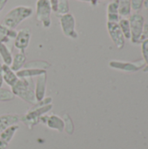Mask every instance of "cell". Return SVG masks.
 Wrapping results in <instances>:
<instances>
[{"label": "cell", "mask_w": 148, "mask_h": 149, "mask_svg": "<svg viewBox=\"0 0 148 149\" xmlns=\"http://www.w3.org/2000/svg\"><path fill=\"white\" fill-rule=\"evenodd\" d=\"M51 97H45L43 100L38 101L31 109H30L20 120L29 128L32 129L34 126L40 122L42 116L45 115L52 109Z\"/></svg>", "instance_id": "cell-1"}, {"label": "cell", "mask_w": 148, "mask_h": 149, "mask_svg": "<svg viewBox=\"0 0 148 149\" xmlns=\"http://www.w3.org/2000/svg\"><path fill=\"white\" fill-rule=\"evenodd\" d=\"M14 96L23 100L24 102L34 106L37 103L35 96V84L32 79H18L17 83L10 87Z\"/></svg>", "instance_id": "cell-2"}, {"label": "cell", "mask_w": 148, "mask_h": 149, "mask_svg": "<svg viewBox=\"0 0 148 149\" xmlns=\"http://www.w3.org/2000/svg\"><path fill=\"white\" fill-rule=\"evenodd\" d=\"M33 14V9L29 6L19 5L11 9L3 18L2 24L9 29L15 30L24 20Z\"/></svg>", "instance_id": "cell-3"}, {"label": "cell", "mask_w": 148, "mask_h": 149, "mask_svg": "<svg viewBox=\"0 0 148 149\" xmlns=\"http://www.w3.org/2000/svg\"><path fill=\"white\" fill-rule=\"evenodd\" d=\"M51 6L49 0H38L36 3V18L39 21L43 27L49 28L51 24Z\"/></svg>", "instance_id": "cell-4"}, {"label": "cell", "mask_w": 148, "mask_h": 149, "mask_svg": "<svg viewBox=\"0 0 148 149\" xmlns=\"http://www.w3.org/2000/svg\"><path fill=\"white\" fill-rule=\"evenodd\" d=\"M60 27L63 34L72 39H77L79 37L76 31V20L72 13H67L59 17Z\"/></svg>", "instance_id": "cell-5"}, {"label": "cell", "mask_w": 148, "mask_h": 149, "mask_svg": "<svg viewBox=\"0 0 148 149\" xmlns=\"http://www.w3.org/2000/svg\"><path fill=\"white\" fill-rule=\"evenodd\" d=\"M131 30V40L133 44L140 43V38L144 27V17L139 14L134 13L130 16L129 19Z\"/></svg>", "instance_id": "cell-6"}, {"label": "cell", "mask_w": 148, "mask_h": 149, "mask_svg": "<svg viewBox=\"0 0 148 149\" xmlns=\"http://www.w3.org/2000/svg\"><path fill=\"white\" fill-rule=\"evenodd\" d=\"M107 31L110 35L111 39L114 43L118 49H122L125 45V37L119 25V23L107 22L106 24Z\"/></svg>", "instance_id": "cell-7"}, {"label": "cell", "mask_w": 148, "mask_h": 149, "mask_svg": "<svg viewBox=\"0 0 148 149\" xmlns=\"http://www.w3.org/2000/svg\"><path fill=\"white\" fill-rule=\"evenodd\" d=\"M31 38V31L29 28L24 27L17 31V36L14 39L13 45L19 52H24L27 49Z\"/></svg>", "instance_id": "cell-8"}, {"label": "cell", "mask_w": 148, "mask_h": 149, "mask_svg": "<svg viewBox=\"0 0 148 149\" xmlns=\"http://www.w3.org/2000/svg\"><path fill=\"white\" fill-rule=\"evenodd\" d=\"M40 122L45 124L49 128L56 130L59 133H62L65 130V122L63 119L55 114L42 116L40 119Z\"/></svg>", "instance_id": "cell-9"}, {"label": "cell", "mask_w": 148, "mask_h": 149, "mask_svg": "<svg viewBox=\"0 0 148 149\" xmlns=\"http://www.w3.org/2000/svg\"><path fill=\"white\" fill-rule=\"evenodd\" d=\"M110 67L124 72H136L145 66L144 61H140L138 64L133 62H121V61H111L109 63Z\"/></svg>", "instance_id": "cell-10"}, {"label": "cell", "mask_w": 148, "mask_h": 149, "mask_svg": "<svg viewBox=\"0 0 148 149\" xmlns=\"http://www.w3.org/2000/svg\"><path fill=\"white\" fill-rule=\"evenodd\" d=\"M46 83H47V74H42L37 77L35 83V96L37 102L41 101L45 98L46 93Z\"/></svg>", "instance_id": "cell-11"}, {"label": "cell", "mask_w": 148, "mask_h": 149, "mask_svg": "<svg viewBox=\"0 0 148 149\" xmlns=\"http://www.w3.org/2000/svg\"><path fill=\"white\" fill-rule=\"evenodd\" d=\"M18 128V125L16 124L9 127L2 133V134L0 135V149H6L8 148L9 143L12 140L14 134L17 133Z\"/></svg>", "instance_id": "cell-12"}, {"label": "cell", "mask_w": 148, "mask_h": 149, "mask_svg": "<svg viewBox=\"0 0 148 149\" xmlns=\"http://www.w3.org/2000/svg\"><path fill=\"white\" fill-rule=\"evenodd\" d=\"M16 36H17V31L9 29L8 27L4 26L3 24H0V43L5 44L10 48L9 45H11V40L15 39Z\"/></svg>", "instance_id": "cell-13"}, {"label": "cell", "mask_w": 148, "mask_h": 149, "mask_svg": "<svg viewBox=\"0 0 148 149\" xmlns=\"http://www.w3.org/2000/svg\"><path fill=\"white\" fill-rule=\"evenodd\" d=\"M20 120V117L17 114H3L0 116V135L10 126L16 125Z\"/></svg>", "instance_id": "cell-14"}, {"label": "cell", "mask_w": 148, "mask_h": 149, "mask_svg": "<svg viewBox=\"0 0 148 149\" xmlns=\"http://www.w3.org/2000/svg\"><path fill=\"white\" fill-rule=\"evenodd\" d=\"M2 70H3V82H5L6 85H8L10 87L13 86L18 80V77L17 76L16 72H13L9 65L3 64H2Z\"/></svg>", "instance_id": "cell-15"}, {"label": "cell", "mask_w": 148, "mask_h": 149, "mask_svg": "<svg viewBox=\"0 0 148 149\" xmlns=\"http://www.w3.org/2000/svg\"><path fill=\"white\" fill-rule=\"evenodd\" d=\"M44 73H46V70L32 68H24L16 72L18 79H32L34 77H38Z\"/></svg>", "instance_id": "cell-16"}, {"label": "cell", "mask_w": 148, "mask_h": 149, "mask_svg": "<svg viewBox=\"0 0 148 149\" xmlns=\"http://www.w3.org/2000/svg\"><path fill=\"white\" fill-rule=\"evenodd\" d=\"M26 59L27 58H26L25 53L19 52L13 57L12 62H11V65H10V67L11 68V70L13 72H17L24 66V65L26 63Z\"/></svg>", "instance_id": "cell-17"}, {"label": "cell", "mask_w": 148, "mask_h": 149, "mask_svg": "<svg viewBox=\"0 0 148 149\" xmlns=\"http://www.w3.org/2000/svg\"><path fill=\"white\" fill-rule=\"evenodd\" d=\"M119 21H120V15H119L118 2L116 0L111 2L107 5V22L119 23Z\"/></svg>", "instance_id": "cell-18"}, {"label": "cell", "mask_w": 148, "mask_h": 149, "mask_svg": "<svg viewBox=\"0 0 148 149\" xmlns=\"http://www.w3.org/2000/svg\"><path fill=\"white\" fill-rule=\"evenodd\" d=\"M0 58L3 60V64L6 65H10L12 62L13 56L11 54V50L3 43H0Z\"/></svg>", "instance_id": "cell-19"}, {"label": "cell", "mask_w": 148, "mask_h": 149, "mask_svg": "<svg viewBox=\"0 0 148 149\" xmlns=\"http://www.w3.org/2000/svg\"><path fill=\"white\" fill-rule=\"evenodd\" d=\"M117 2L119 8V15L121 17L129 16L132 10L131 0H117Z\"/></svg>", "instance_id": "cell-20"}, {"label": "cell", "mask_w": 148, "mask_h": 149, "mask_svg": "<svg viewBox=\"0 0 148 149\" xmlns=\"http://www.w3.org/2000/svg\"><path fill=\"white\" fill-rule=\"evenodd\" d=\"M51 66V65L47 61H43V60H32L30 62L25 63L24 68H32V69H42V70H46Z\"/></svg>", "instance_id": "cell-21"}, {"label": "cell", "mask_w": 148, "mask_h": 149, "mask_svg": "<svg viewBox=\"0 0 148 149\" xmlns=\"http://www.w3.org/2000/svg\"><path fill=\"white\" fill-rule=\"evenodd\" d=\"M67 13H70L69 0H58L56 15L58 17H61Z\"/></svg>", "instance_id": "cell-22"}, {"label": "cell", "mask_w": 148, "mask_h": 149, "mask_svg": "<svg viewBox=\"0 0 148 149\" xmlns=\"http://www.w3.org/2000/svg\"><path fill=\"white\" fill-rule=\"evenodd\" d=\"M119 25L123 32V35L125 37V38L127 39H131V30H130V24H129V20L126 19V18H122L120 19L119 21Z\"/></svg>", "instance_id": "cell-23"}, {"label": "cell", "mask_w": 148, "mask_h": 149, "mask_svg": "<svg viewBox=\"0 0 148 149\" xmlns=\"http://www.w3.org/2000/svg\"><path fill=\"white\" fill-rule=\"evenodd\" d=\"M64 122H65V130L66 131V133L68 134H73V130H74V127H73V122L71 119V117L65 113L64 115Z\"/></svg>", "instance_id": "cell-24"}, {"label": "cell", "mask_w": 148, "mask_h": 149, "mask_svg": "<svg viewBox=\"0 0 148 149\" xmlns=\"http://www.w3.org/2000/svg\"><path fill=\"white\" fill-rule=\"evenodd\" d=\"M14 99V95L12 93L5 88H0V102L10 101Z\"/></svg>", "instance_id": "cell-25"}, {"label": "cell", "mask_w": 148, "mask_h": 149, "mask_svg": "<svg viewBox=\"0 0 148 149\" xmlns=\"http://www.w3.org/2000/svg\"><path fill=\"white\" fill-rule=\"evenodd\" d=\"M141 50H142V54H143V57H144L145 64H147L148 65V39L144 40L142 42Z\"/></svg>", "instance_id": "cell-26"}, {"label": "cell", "mask_w": 148, "mask_h": 149, "mask_svg": "<svg viewBox=\"0 0 148 149\" xmlns=\"http://www.w3.org/2000/svg\"><path fill=\"white\" fill-rule=\"evenodd\" d=\"M144 0H131V6L132 10H139L143 6Z\"/></svg>", "instance_id": "cell-27"}, {"label": "cell", "mask_w": 148, "mask_h": 149, "mask_svg": "<svg viewBox=\"0 0 148 149\" xmlns=\"http://www.w3.org/2000/svg\"><path fill=\"white\" fill-rule=\"evenodd\" d=\"M147 39H148V24H145L143 27L141 38H140V42H143L144 40H147Z\"/></svg>", "instance_id": "cell-28"}, {"label": "cell", "mask_w": 148, "mask_h": 149, "mask_svg": "<svg viewBox=\"0 0 148 149\" xmlns=\"http://www.w3.org/2000/svg\"><path fill=\"white\" fill-rule=\"evenodd\" d=\"M50 3H51V10L53 12L56 13L57 11V8H58V0H49Z\"/></svg>", "instance_id": "cell-29"}, {"label": "cell", "mask_w": 148, "mask_h": 149, "mask_svg": "<svg viewBox=\"0 0 148 149\" xmlns=\"http://www.w3.org/2000/svg\"><path fill=\"white\" fill-rule=\"evenodd\" d=\"M3 84V70H2V64H0V88Z\"/></svg>", "instance_id": "cell-30"}, {"label": "cell", "mask_w": 148, "mask_h": 149, "mask_svg": "<svg viewBox=\"0 0 148 149\" xmlns=\"http://www.w3.org/2000/svg\"><path fill=\"white\" fill-rule=\"evenodd\" d=\"M8 0H0V12L3 10V9L4 8L6 3H7Z\"/></svg>", "instance_id": "cell-31"}, {"label": "cell", "mask_w": 148, "mask_h": 149, "mask_svg": "<svg viewBox=\"0 0 148 149\" xmlns=\"http://www.w3.org/2000/svg\"><path fill=\"white\" fill-rule=\"evenodd\" d=\"M78 1L90 3H91V4H92V5H96V4H97V3H96V1H95V0H78Z\"/></svg>", "instance_id": "cell-32"}, {"label": "cell", "mask_w": 148, "mask_h": 149, "mask_svg": "<svg viewBox=\"0 0 148 149\" xmlns=\"http://www.w3.org/2000/svg\"><path fill=\"white\" fill-rule=\"evenodd\" d=\"M143 5H144L145 9H147V10H148V0H144Z\"/></svg>", "instance_id": "cell-33"}, {"label": "cell", "mask_w": 148, "mask_h": 149, "mask_svg": "<svg viewBox=\"0 0 148 149\" xmlns=\"http://www.w3.org/2000/svg\"><path fill=\"white\" fill-rule=\"evenodd\" d=\"M95 1H96V3H98L99 1H102V0H95Z\"/></svg>", "instance_id": "cell-34"}]
</instances>
